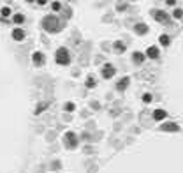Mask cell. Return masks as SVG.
I'll use <instances>...</instances> for the list:
<instances>
[{
    "label": "cell",
    "mask_w": 183,
    "mask_h": 173,
    "mask_svg": "<svg viewBox=\"0 0 183 173\" xmlns=\"http://www.w3.org/2000/svg\"><path fill=\"white\" fill-rule=\"evenodd\" d=\"M43 27H44V30H48V32H58L63 27V23L56 16H46L43 19Z\"/></svg>",
    "instance_id": "cell-1"
},
{
    "label": "cell",
    "mask_w": 183,
    "mask_h": 173,
    "mask_svg": "<svg viewBox=\"0 0 183 173\" xmlns=\"http://www.w3.org/2000/svg\"><path fill=\"white\" fill-rule=\"evenodd\" d=\"M55 60H56V64H60V65H67V64H69V60H71V57H69V51H67L65 48L56 49Z\"/></svg>",
    "instance_id": "cell-2"
},
{
    "label": "cell",
    "mask_w": 183,
    "mask_h": 173,
    "mask_svg": "<svg viewBox=\"0 0 183 173\" xmlns=\"http://www.w3.org/2000/svg\"><path fill=\"white\" fill-rule=\"evenodd\" d=\"M153 18L157 19L159 23H164V25H169V23H171V21H169V16H167L164 11H153Z\"/></svg>",
    "instance_id": "cell-3"
},
{
    "label": "cell",
    "mask_w": 183,
    "mask_h": 173,
    "mask_svg": "<svg viewBox=\"0 0 183 173\" xmlns=\"http://www.w3.org/2000/svg\"><path fill=\"white\" fill-rule=\"evenodd\" d=\"M65 143H67L69 148H74L78 145V136L74 134V133H67V134H65Z\"/></svg>",
    "instance_id": "cell-4"
},
{
    "label": "cell",
    "mask_w": 183,
    "mask_h": 173,
    "mask_svg": "<svg viewBox=\"0 0 183 173\" xmlns=\"http://www.w3.org/2000/svg\"><path fill=\"white\" fill-rule=\"evenodd\" d=\"M115 73H116V71H115V67H113L111 64H106V65L102 67V76H104V78H113Z\"/></svg>",
    "instance_id": "cell-5"
},
{
    "label": "cell",
    "mask_w": 183,
    "mask_h": 173,
    "mask_svg": "<svg viewBox=\"0 0 183 173\" xmlns=\"http://www.w3.org/2000/svg\"><path fill=\"white\" fill-rule=\"evenodd\" d=\"M160 129L162 131H174V133H176V131H180V125L174 122H164L160 125Z\"/></svg>",
    "instance_id": "cell-6"
},
{
    "label": "cell",
    "mask_w": 183,
    "mask_h": 173,
    "mask_svg": "<svg viewBox=\"0 0 183 173\" xmlns=\"http://www.w3.org/2000/svg\"><path fill=\"white\" fill-rule=\"evenodd\" d=\"M134 32H136V34H139V36L148 34V25L146 23H136L134 25Z\"/></svg>",
    "instance_id": "cell-7"
},
{
    "label": "cell",
    "mask_w": 183,
    "mask_h": 173,
    "mask_svg": "<svg viewBox=\"0 0 183 173\" xmlns=\"http://www.w3.org/2000/svg\"><path fill=\"white\" fill-rule=\"evenodd\" d=\"M159 55H160V51L157 46H150L146 49V57H150V58H159Z\"/></svg>",
    "instance_id": "cell-8"
},
{
    "label": "cell",
    "mask_w": 183,
    "mask_h": 173,
    "mask_svg": "<svg viewBox=\"0 0 183 173\" xmlns=\"http://www.w3.org/2000/svg\"><path fill=\"white\" fill-rule=\"evenodd\" d=\"M128 83H130V78H128V76H125V78H122V80L118 81V85H116V88H118L120 92H123V90H125V88L128 86Z\"/></svg>",
    "instance_id": "cell-9"
},
{
    "label": "cell",
    "mask_w": 183,
    "mask_h": 173,
    "mask_svg": "<svg viewBox=\"0 0 183 173\" xmlns=\"http://www.w3.org/2000/svg\"><path fill=\"white\" fill-rule=\"evenodd\" d=\"M32 60H34V64H35V65H43V64H44V55L37 51V53H34V55H32Z\"/></svg>",
    "instance_id": "cell-10"
},
{
    "label": "cell",
    "mask_w": 183,
    "mask_h": 173,
    "mask_svg": "<svg viewBox=\"0 0 183 173\" xmlns=\"http://www.w3.org/2000/svg\"><path fill=\"white\" fill-rule=\"evenodd\" d=\"M12 37H14L16 41H23V39H25V32L21 30V28H14V30H12Z\"/></svg>",
    "instance_id": "cell-11"
},
{
    "label": "cell",
    "mask_w": 183,
    "mask_h": 173,
    "mask_svg": "<svg viewBox=\"0 0 183 173\" xmlns=\"http://www.w3.org/2000/svg\"><path fill=\"white\" fill-rule=\"evenodd\" d=\"M165 117H167V113H165L164 110H155L153 111V118H155V120H164Z\"/></svg>",
    "instance_id": "cell-12"
},
{
    "label": "cell",
    "mask_w": 183,
    "mask_h": 173,
    "mask_svg": "<svg viewBox=\"0 0 183 173\" xmlns=\"http://www.w3.org/2000/svg\"><path fill=\"white\" fill-rule=\"evenodd\" d=\"M132 60H134L136 64H143V60H144V55H143V53H137V51H136L134 55H132Z\"/></svg>",
    "instance_id": "cell-13"
},
{
    "label": "cell",
    "mask_w": 183,
    "mask_h": 173,
    "mask_svg": "<svg viewBox=\"0 0 183 173\" xmlns=\"http://www.w3.org/2000/svg\"><path fill=\"white\" fill-rule=\"evenodd\" d=\"M115 51L116 53H123V51H125V44L120 43V41H116L115 43Z\"/></svg>",
    "instance_id": "cell-14"
},
{
    "label": "cell",
    "mask_w": 183,
    "mask_h": 173,
    "mask_svg": "<svg viewBox=\"0 0 183 173\" xmlns=\"http://www.w3.org/2000/svg\"><path fill=\"white\" fill-rule=\"evenodd\" d=\"M159 41H160V44H162V46H169V43H171V39L165 36V34H162V36H160Z\"/></svg>",
    "instance_id": "cell-15"
},
{
    "label": "cell",
    "mask_w": 183,
    "mask_h": 173,
    "mask_svg": "<svg viewBox=\"0 0 183 173\" xmlns=\"http://www.w3.org/2000/svg\"><path fill=\"white\" fill-rule=\"evenodd\" d=\"M12 21H14L16 25L23 23V21H25V16H23V14H14V18H12Z\"/></svg>",
    "instance_id": "cell-16"
},
{
    "label": "cell",
    "mask_w": 183,
    "mask_h": 173,
    "mask_svg": "<svg viewBox=\"0 0 183 173\" xmlns=\"http://www.w3.org/2000/svg\"><path fill=\"white\" fill-rule=\"evenodd\" d=\"M86 86H88V88H92V86H95V80H93V78H88V80H86Z\"/></svg>",
    "instance_id": "cell-17"
},
{
    "label": "cell",
    "mask_w": 183,
    "mask_h": 173,
    "mask_svg": "<svg viewBox=\"0 0 183 173\" xmlns=\"http://www.w3.org/2000/svg\"><path fill=\"white\" fill-rule=\"evenodd\" d=\"M9 14H11V9H9V7H2V16H4V18H7Z\"/></svg>",
    "instance_id": "cell-18"
},
{
    "label": "cell",
    "mask_w": 183,
    "mask_h": 173,
    "mask_svg": "<svg viewBox=\"0 0 183 173\" xmlns=\"http://www.w3.org/2000/svg\"><path fill=\"white\" fill-rule=\"evenodd\" d=\"M173 16H174V18H181V16H183V11H181V9H174Z\"/></svg>",
    "instance_id": "cell-19"
},
{
    "label": "cell",
    "mask_w": 183,
    "mask_h": 173,
    "mask_svg": "<svg viewBox=\"0 0 183 173\" xmlns=\"http://www.w3.org/2000/svg\"><path fill=\"white\" fill-rule=\"evenodd\" d=\"M51 7H53V11H60L62 4H60V2H53V4H51Z\"/></svg>",
    "instance_id": "cell-20"
},
{
    "label": "cell",
    "mask_w": 183,
    "mask_h": 173,
    "mask_svg": "<svg viewBox=\"0 0 183 173\" xmlns=\"http://www.w3.org/2000/svg\"><path fill=\"white\" fill-rule=\"evenodd\" d=\"M152 94H144V95H143V101H144V103H152Z\"/></svg>",
    "instance_id": "cell-21"
},
{
    "label": "cell",
    "mask_w": 183,
    "mask_h": 173,
    "mask_svg": "<svg viewBox=\"0 0 183 173\" xmlns=\"http://www.w3.org/2000/svg\"><path fill=\"white\" fill-rule=\"evenodd\" d=\"M65 110H67V111H72V110H74V104H72V103H67V104H65Z\"/></svg>",
    "instance_id": "cell-22"
},
{
    "label": "cell",
    "mask_w": 183,
    "mask_h": 173,
    "mask_svg": "<svg viewBox=\"0 0 183 173\" xmlns=\"http://www.w3.org/2000/svg\"><path fill=\"white\" fill-rule=\"evenodd\" d=\"M125 7H127V4H118L116 9H118V11H125Z\"/></svg>",
    "instance_id": "cell-23"
},
{
    "label": "cell",
    "mask_w": 183,
    "mask_h": 173,
    "mask_svg": "<svg viewBox=\"0 0 183 173\" xmlns=\"http://www.w3.org/2000/svg\"><path fill=\"white\" fill-rule=\"evenodd\" d=\"M44 108H46V104H44V103H41V104H39V108H37V113H41Z\"/></svg>",
    "instance_id": "cell-24"
}]
</instances>
